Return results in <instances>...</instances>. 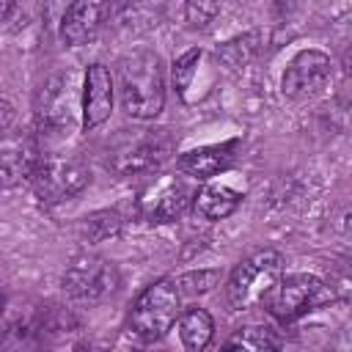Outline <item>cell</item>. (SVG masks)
Segmentation results:
<instances>
[{
    "label": "cell",
    "instance_id": "cell-1",
    "mask_svg": "<svg viewBox=\"0 0 352 352\" xmlns=\"http://www.w3.org/2000/svg\"><path fill=\"white\" fill-rule=\"evenodd\" d=\"M118 99L126 116L148 121L162 113L165 77L157 52H135L118 63Z\"/></svg>",
    "mask_w": 352,
    "mask_h": 352
},
{
    "label": "cell",
    "instance_id": "cell-2",
    "mask_svg": "<svg viewBox=\"0 0 352 352\" xmlns=\"http://www.w3.org/2000/svg\"><path fill=\"white\" fill-rule=\"evenodd\" d=\"M33 110H36L38 129L55 132V135L74 132L82 113V94L77 85V74L74 72L50 74L36 91Z\"/></svg>",
    "mask_w": 352,
    "mask_h": 352
},
{
    "label": "cell",
    "instance_id": "cell-3",
    "mask_svg": "<svg viewBox=\"0 0 352 352\" xmlns=\"http://www.w3.org/2000/svg\"><path fill=\"white\" fill-rule=\"evenodd\" d=\"M173 148L168 129H124L107 148V168L118 176H135L160 168Z\"/></svg>",
    "mask_w": 352,
    "mask_h": 352
},
{
    "label": "cell",
    "instance_id": "cell-4",
    "mask_svg": "<svg viewBox=\"0 0 352 352\" xmlns=\"http://www.w3.org/2000/svg\"><path fill=\"white\" fill-rule=\"evenodd\" d=\"M283 275V258L275 250H258L239 261L226 283V297L231 311H245L256 302H264L275 280Z\"/></svg>",
    "mask_w": 352,
    "mask_h": 352
},
{
    "label": "cell",
    "instance_id": "cell-5",
    "mask_svg": "<svg viewBox=\"0 0 352 352\" xmlns=\"http://www.w3.org/2000/svg\"><path fill=\"white\" fill-rule=\"evenodd\" d=\"M179 308H182V294L176 292L173 280H157L138 294L129 311V327L138 338L157 341L176 324V316L182 314Z\"/></svg>",
    "mask_w": 352,
    "mask_h": 352
},
{
    "label": "cell",
    "instance_id": "cell-6",
    "mask_svg": "<svg viewBox=\"0 0 352 352\" xmlns=\"http://www.w3.org/2000/svg\"><path fill=\"white\" fill-rule=\"evenodd\" d=\"M88 179H91V173H88L82 160L55 157V154H50V157L38 154L36 168L30 173V182H33L38 198L47 204H58V201L77 195L88 184Z\"/></svg>",
    "mask_w": 352,
    "mask_h": 352
},
{
    "label": "cell",
    "instance_id": "cell-7",
    "mask_svg": "<svg viewBox=\"0 0 352 352\" xmlns=\"http://www.w3.org/2000/svg\"><path fill=\"white\" fill-rule=\"evenodd\" d=\"M327 300V289L319 278L305 275V272H294V275H280L275 280V286L270 289V294L264 297L267 311L278 319V322H294L297 316H302L305 311L316 308L319 302Z\"/></svg>",
    "mask_w": 352,
    "mask_h": 352
},
{
    "label": "cell",
    "instance_id": "cell-8",
    "mask_svg": "<svg viewBox=\"0 0 352 352\" xmlns=\"http://www.w3.org/2000/svg\"><path fill=\"white\" fill-rule=\"evenodd\" d=\"M118 286V270L99 256H77L63 272V289L80 302H99Z\"/></svg>",
    "mask_w": 352,
    "mask_h": 352
},
{
    "label": "cell",
    "instance_id": "cell-9",
    "mask_svg": "<svg viewBox=\"0 0 352 352\" xmlns=\"http://www.w3.org/2000/svg\"><path fill=\"white\" fill-rule=\"evenodd\" d=\"M330 72H333V63L324 52L302 50L289 60V66L280 77V91L292 102L311 99V96L322 94V88L330 82Z\"/></svg>",
    "mask_w": 352,
    "mask_h": 352
},
{
    "label": "cell",
    "instance_id": "cell-10",
    "mask_svg": "<svg viewBox=\"0 0 352 352\" xmlns=\"http://www.w3.org/2000/svg\"><path fill=\"white\" fill-rule=\"evenodd\" d=\"M113 96H116V85H113V77H110L107 66L91 63L85 77H82V113H80V124H82L85 132L102 126L110 118Z\"/></svg>",
    "mask_w": 352,
    "mask_h": 352
},
{
    "label": "cell",
    "instance_id": "cell-11",
    "mask_svg": "<svg viewBox=\"0 0 352 352\" xmlns=\"http://www.w3.org/2000/svg\"><path fill=\"white\" fill-rule=\"evenodd\" d=\"M110 0H72L60 19V41L66 47L88 44L104 25Z\"/></svg>",
    "mask_w": 352,
    "mask_h": 352
},
{
    "label": "cell",
    "instance_id": "cell-12",
    "mask_svg": "<svg viewBox=\"0 0 352 352\" xmlns=\"http://www.w3.org/2000/svg\"><path fill=\"white\" fill-rule=\"evenodd\" d=\"M38 160V148L28 135H14L11 129L0 135V187H14L30 179Z\"/></svg>",
    "mask_w": 352,
    "mask_h": 352
},
{
    "label": "cell",
    "instance_id": "cell-13",
    "mask_svg": "<svg viewBox=\"0 0 352 352\" xmlns=\"http://www.w3.org/2000/svg\"><path fill=\"white\" fill-rule=\"evenodd\" d=\"M231 162H234V143H223V146H201L182 154L176 168L192 179H212L214 173L226 170Z\"/></svg>",
    "mask_w": 352,
    "mask_h": 352
},
{
    "label": "cell",
    "instance_id": "cell-14",
    "mask_svg": "<svg viewBox=\"0 0 352 352\" xmlns=\"http://www.w3.org/2000/svg\"><path fill=\"white\" fill-rule=\"evenodd\" d=\"M242 195L226 184H204L195 195H192V206L201 217L206 220H223L228 217L236 206H239Z\"/></svg>",
    "mask_w": 352,
    "mask_h": 352
},
{
    "label": "cell",
    "instance_id": "cell-15",
    "mask_svg": "<svg viewBox=\"0 0 352 352\" xmlns=\"http://www.w3.org/2000/svg\"><path fill=\"white\" fill-rule=\"evenodd\" d=\"M192 195H195V192H192L187 184H182V182H168V184L157 192V201H154L151 209H148V220H151V223H173V220H179V217L190 209Z\"/></svg>",
    "mask_w": 352,
    "mask_h": 352
},
{
    "label": "cell",
    "instance_id": "cell-16",
    "mask_svg": "<svg viewBox=\"0 0 352 352\" xmlns=\"http://www.w3.org/2000/svg\"><path fill=\"white\" fill-rule=\"evenodd\" d=\"M176 330H179V338L187 349L198 352V349H206L209 341H212V333H214V322L212 316L204 311V308H190L184 314L176 316Z\"/></svg>",
    "mask_w": 352,
    "mask_h": 352
},
{
    "label": "cell",
    "instance_id": "cell-17",
    "mask_svg": "<svg viewBox=\"0 0 352 352\" xmlns=\"http://www.w3.org/2000/svg\"><path fill=\"white\" fill-rule=\"evenodd\" d=\"M228 349H248V352H264V349H278L280 338L275 336V330H270L267 324H248L239 327L228 341Z\"/></svg>",
    "mask_w": 352,
    "mask_h": 352
},
{
    "label": "cell",
    "instance_id": "cell-18",
    "mask_svg": "<svg viewBox=\"0 0 352 352\" xmlns=\"http://www.w3.org/2000/svg\"><path fill=\"white\" fill-rule=\"evenodd\" d=\"M162 0H118V19L132 30H146L157 25V8Z\"/></svg>",
    "mask_w": 352,
    "mask_h": 352
},
{
    "label": "cell",
    "instance_id": "cell-19",
    "mask_svg": "<svg viewBox=\"0 0 352 352\" xmlns=\"http://www.w3.org/2000/svg\"><path fill=\"white\" fill-rule=\"evenodd\" d=\"M256 41H258V33H245V36H239V38H231V41H226V44L217 50V58H220L226 66L239 69V66H245L248 60H253L256 52L261 50V44H256Z\"/></svg>",
    "mask_w": 352,
    "mask_h": 352
},
{
    "label": "cell",
    "instance_id": "cell-20",
    "mask_svg": "<svg viewBox=\"0 0 352 352\" xmlns=\"http://www.w3.org/2000/svg\"><path fill=\"white\" fill-rule=\"evenodd\" d=\"M220 280V270H198V272H184L173 280L176 292L179 294H187V297H195V294H206L217 286Z\"/></svg>",
    "mask_w": 352,
    "mask_h": 352
},
{
    "label": "cell",
    "instance_id": "cell-21",
    "mask_svg": "<svg viewBox=\"0 0 352 352\" xmlns=\"http://www.w3.org/2000/svg\"><path fill=\"white\" fill-rule=\"evenodd\" d=\"M118 226H121V220H118L116 212H94L91 217L82 220L80 231H82V236L88 242H102V239L118 234Z\"/></svg>",
    "mask_w": 352,
    "mask_h": 352
},
{
    "label": "cell",
    "instance_id": "cell-22",
    "mask_svg": "<svg viewBox=\"0 0 352 352\" xmlns=\"http://www.w3.org/2000/svg\"><path fill=\"white\" fill-rule=\"evenodd\" d=\"M220 11V0H184V16L190 28H206Z\"/></svg>",
    "mask_w": 352,
    "mask_h": 352
},
{
    "label": "cell",
    "instance_id": "cell-23",
    "mask_svg": "<svg viewBox=\"0 0 352 352\" xmlns=\"http://www.w3.org/2000/svg\"><path fill=\"white\" fill-rule=\"evenodd\" d=\"M201 58V50H187L176 63H173V85L179 94H184L190 88V80L195 74V63Z\"/></svg>",
    "mask_w": 352,
    "mask_h": 352
},
{
    "label": "cell",
    "instance_id": "cell-24",
    "mask_svg": "<svg viewBox=\"0 0 352 352\" xmlns=\"http://www.w3.org/2000/svg\"><path fill=\"white\" fill-rule=\"evenodd\" d=\"M11 126H14V107H11V102L0 99V135L8 132Z\"/></svg>",
    "mask_w": 352,
    "mask_h": 352
},
{
    "label": "cell",
    "instance_id": "cell-25",
    "mask_svg": "<svg viewBox=\"0 0 352 352\" xmlns=\"http://www.w3.org/2000/svg\"><path fill=\"white\" fill-rule=\"evenodd\" d=\"M14 8V0H0V22H6V16L11 14Z\"/></svg>",
    "mask_w": 352,
    "mask_h": 352
},
{
    "label": "cell",
    "instance_id": "cell-26",
    "mask_svg": "<svg viewBox=\"0 0 352 352\" xmlns=\"http://www.w3.org/2000/svg\"><path fill=\"white\" fill-rule=\"evenodd\" d=\"M3 305H6V297H3V292H0V314H3Z\"/></svg>",
    "mask_w": 352,
    "mask_h": 352
}]
</instances>
